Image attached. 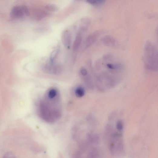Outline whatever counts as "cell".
<instances>
[{
	"label": "cell",
	"instance_id": "cell-5",
	"mask_svg": "<svg viewBox=\"0 0 158 158\" xmlns=\"http://www.w3.org/2000/svg\"><path fill=\"white\" fill-rule=\"evenodd\" d=\"M43 71L45 73L55 75H60L64 71L63 66L59 64H54L53 63L47 64L43 68Z\"/></svg>",
	"mask_w": 158,
	"mask_h": 158
},
{
	"label": "cell",
	"instance_id": "cell-14",
	"mask_svg": "<svg viewBox=\"0 0 158 158\" xmlns=\"http://www.w3.org/2000/svg\"><path fill=\"white\" fill-rule=\"evenodd\" d=\"M44 8L47 10L52 12H57L58 10V7L55 5L53 4L47 5Z\"/></svg>",
	"mask_w": 158,
	"mask_h": 158
},
{
	"label": "cell",
	"instance_id": "cell-6",
	"mask_svg": "<svg viewBox=\"0 0 158 158\" xmlns=\"http://www.w3.org/2000/svg\"><path fill=\"white\" fill-rule=\"evenodd\" d=\"M61 41L66 48L68 49L70 48L72 44V36L69 30H66L63 32L61 36Z\"/></svg>",
	"mask_w": 158,
	"mask_h": 158
},
{
	"label": "cell",
	"instance_id": "cell-1",
	"mask_svg": "<svg viewBox=\"0 0 158 158\" xmlns=\"http://www.w3.org/2000/svg\"><path fill=\"white\" fill-rule=\"evenodd\" d=\"M158 52L155 45L148 41L145 48L144 62L145 68L147 70L156 71L158 69Z\"/></svg>",
	"mask_w": 158,
	"mask_h": 158
},
{
	"label": "cell",
	"instance_id": "cell-19",
	"mask_svg": "<svg viewBox=\"0 0 158 158\" xmlns=\"http://www.w3.org/2000/svg\"><path fill=\"white\" fill-rule=\"evenodd\" d=\"M88 74L87 70L85 68H82L80 71V75L82 76H85Z\"/></svg>",
	"mask_w": 158,
	"mask_h": 158
},
{
	"label": "cell",
	"instance_id": "cell-7",
	"mask_svg": "<svg viewBox=\"0 0 158 158\" xmlns=\"http://www.w3.org/2000/svg\"><path fill=\"white\" fill-rule=\"evenodd\" d=\"M100 31H97L90 35L87 38L85 43V48L87 49L94 44L100 35Z\"/></svg>",
	"mask_w": 158,
	"mask_h": 158
},
{
	"label": "cell",
	"instance_id": "cell-16",
	"mask_svg": "<svg viewBox=\"0 0 158 158\" xmlns=\"http://www.w3.org/2000/svg\"><path fill=\"white\" fill-rule=\"evenodd\" d=\"M59 50L58 49H55L53 51L50 56V60L53 63L58 57L59 53Z\"/></svg>",
	"mask_w": 158,
	"mask_h": 158
},
{
	"label": "cell",
	"instance_id": "cell-18",
	"mask_svg": "<svg viewBox=\"0 0 158 158\" xmlns=\"http://www.w3.org/2000/svg\"><path fill=\"white\" fill-rule=\"evenodd\" d=\"M46 15V13L44 12H42L39 13L37 15V18L38 19H41Z\"/></svg>",
	"mask_w": 158,
	"mask_h": 158
},
{
	"label": "cell",
	"instance_id": "cell-9",
	"mask_svg": "<svg viewBox=\"0 0 158 158\" xmlns=\"http://www.w3.org/2000/svg\"><path fill=\"white\" fill-rule=\"evenodd\" d=\"M81 76L82 80L86 87L90 89H93L94 84L91 75L88 74L85 76Z\"/></svg>",
	"mask_w": 158,
	"mask_h": 158
},
{
	"label": "cell",
	"instance_id": "cell-12",
	"mask_svg": "<svg viewBox=\"0 0 158 158\" xmlns=\"http://www.w3.org/2000/svg\"><path fill=\"white\" fill-rule=\"evenodd\" d=\"M58 97L57 91L55 89L50 90L47 94V98L49 99H53Z\"/></svg>",
	"mask_w": 158,
	"mask_h": 158
},
{
	"label": "cell",
	"instance_id": "cell-13",
	"mask_svg": "<svg viewBox=\"0 0 158 158\" xmlns=\"http://www.w3.org/2000/svg\"><path fill=\"white\" fill-rule=\"evenodd\" d=\"M75 96L78 98L83 97L85 94L84 88L82 87H77L75 90Z\"/></svg>",
	"mask_w": 158,
	"mask_h": 158
},
{
	"label": "cell",
	"instance_id": "cell-11",
	"mask_svg": "<svg viewBox=\"0 0 158 158\" xmlns=\"http://www.w3.org/2000/svg\"><path fill=\"white\" fill-rule=\"evenodd\" d=\"M90 23L89 20L86 18H83L81 20L80 24V31H85L87 29Z\"/></svg>",
	"mask_w": 158,
	"mask_h": 158
},
{
	"label": "cell",
	"instance_id": "cell-3",
	"mask_svg": "<svg viewBox=\"0 0 158 158\" xmlns=\"http://www.w3.org/2000/svg\"><path fill=\"white\" fill-rule=\"evenodd\" d=\"M109 149L110 153L116 155L122 153L124 150V144L120 133L114 132L110 135Z\"/></svg>",
	"mask_w": 158,
	"mask_h": 158
},
{
	"label": "cell",
	"instance_id": "cell-17",
	"mask_svg": "<svg viewBox=\"0 0 158 158\" xmlns=\"http://www.w3.org/2000/svg\"><path fill=\"white\" fill-rule=\"evenodd\" d=\"M116 128L117 130L120 132L122 131L123 129L124 124L123 122L121 120L118 121L116 123Z\"/></svg>",
	"mask_w": 158,
	"mask_h": 158
},
{
	"label": "cell",
	"instance_id": "cell-15",
	"mask_svg": "<svg viewBox=\"0 0 158 158\" xmlns=\"http://www.w3.org/2000/svg\"><path fill=\"white\" fill-rule=\"evenodd\" d=\"M106 0H87V2L92 5H98L104 3Z\"/></svg>",
	"mask_w": 158,
	"mask_h": 158
},
{
	"label": "cell",
	"instance_id": "cell-8",
	"mask_svg": "<svg viewBox=\"0 0 158 158\" xmlns=\"http://www.w3.org/2000/svg\"><path fill=\"white\" fill-rule=\"evenodd\" d=\"M82 31H79L77 34L73 45V50L74 51H77L80 47L83 40Z\"/></svg>",
	"mask_w": 158,
	"mask_h": 158
},
{
	"label": "cell",
	"instance_id": "cell-2",
	"mask_svg": "<svg viewBox=\"0 0 158 158\" xmlns=\"http://www.w3.org/2000/svg\"><path fill=\"white\" fill-rule=\"evenodd\" d=\"M49 103L44 101H41L39 106L40 117L46 121H55L61 116L60 111L58 108L53 107Z\"/></svg>",
	"mask_w": 158,
	"mask_h": 158
},
{
	"label": "cell",
	"instance_id": "cell-10",
	"mask_svg": "<svg viewBox=\"0 0 158 158\" xmlns=\"http://www.w3.org/2000/svg\"><path fill=\"white\" fill-rule=\"evenodd\" d=\"M103 43L105 45L110 47L115 46L117 44L116 40L112 37L106 36L102 39Z\"/></svg>",
	"mask_w": 158,
	"mask_h": 158
},
{
	"label": "cell",
	"instance_id": "cell-4",
	"mask_svg": "<svg viewBox=\"0 0 158 158\" xmlns=\"http://www.w3.org/2000/svg\"><path fill=\"white\" fill-rule=\"evenodd\" d=\"M29 15V11L27 7L25 5L14 7L10 14L11 18L14 20L21 19Z\"/></svg>",
	"mask_w": 158,
	"mask_h": 158
}]
</instances>
